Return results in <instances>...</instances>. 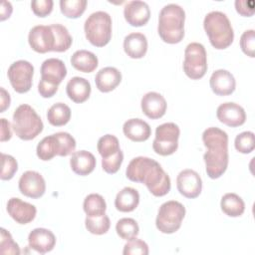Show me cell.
Wrapping results in <instances>:
<instances>
[{"instance_id": "32", "label": "cell", "mask_w": 255, "mask_h": 255, "mask_svg": "<svg viewBox=\"0 0 255 255\" xmlns=\"http://www.w3.org/2000/svg\"><path fill=\"white\" fill-rule=\"evenodd\" d=\"M55 36V45L53 52H65L70 49L73 39L68 29L61 24L50 25Z\"/></svg>"}, {"instance_id": "4", "label": "cell", "mask_w": 255, "mask_h": 255, "mask_svg": "<svg viewBox=\"0 0 255 255\" xmlns=\"http://www.w3.org/2000/svg\"><path fill=\"white\" fill-rule=\"evenodd\" d=\"M204 30L210 44L217 50L228 48L234 40V32L231 23L221 11H211L203 20Z\"/></svg>"}, {"instance_id": "12", "label": "cell", "mask_w": 255, "mask_h": 255, "mask_svg": "<svg viewBox=\"0 0 255 255\" xmlns=\"http://www.w3.org/2000/svg\"><path fill=\"white\" fill-rule=\"evenodd\" d=\"M176 186L181 195L186 198H196L202 190L200 175L193 169H183L176 177Z\"/></svg>"}, {"instance_id": "48", "label": "cell", "mask_w": 255, "mask_h": 255, "mask_svg": "<svg viewBox=\"0 0 255 255\" xmlns=\"http://www.w3.org/2000/svg\"><path fill=\"white\" fill-rule=\"evenodd\" d=\"M12 11H13V8H12V5L9 1H2L1 3V9H0V19L1 21H4L6 20L7 18H9L12 14Z\"/></svg>"}, {"instance_id": "47", "label": "cell", "mask_w": 255, "mask_h": 255, "mask_svg": "<svg viewBox=\"0 0 255 255\" xmlns=\"http://www.w3.org/2000/svg\"><path fill=\"white\" fill-rule=\"evenodd\" d=\"M0 105H1V109H0V112L3 113L5 112L6 109L9 108L10 106V103H11V99H10V95L9 93L4 89V88H0Z\"/></svg>"}, {"instance_id": "44", "label": "cell", "mask_w": 255, "mask_h": 255, "mask_svg": "<svg viewBox=\"0 0 255 255\" xmlns=\"http://www.w3.org/2000/svg\"><path fill=\"white\" fill-rule=\"evenodd\" d=\"M54 2L52 0H33L31 8L33 13L38 17H46L53 10Z\"/></svg>"}, {"instance_id": "34", "label": "cell", "mask_w": 255, "mask_h": 255, "mask_svg": "<svg viewBox=\"0 0 255 255\" xmlns=\"http://www.w3.org/2000/svg\"><path fill=\"white\" fill-rule=\"evenodd\" d=\"M87 230L95 235H103L107 233L111 226V221L108 215L103 214L100 216H87L85 220Z\"/></svg>"}, {"instance_id": "28", "label": "cell", "mask_w": 255, "mask_h": 255, "mask_svg": "<svg viewBox=\"0 0 255 255\" xmlns=\"http://www.w3.org/2000/svg\"><path fill=\"white\" fill-rule=\"evenodd\" d=\"M37 156L44 161L52 159L61 153V144L56 133L45 136L37 145Z\"/></svg>"}, {"instance_id": "6", "label": "cell", "mask_w": 255, "mask_h": 255, "mask_svg": "<svg viewBox=\"0 0 255 255\" xmlns=\"http://www.w3.org/2000/svg\"><path fill=\"white\" fill-rule=\"evenodd\" d=\"M87 40L96 47L106 46L112 38V18L105 11L92 13L84 24Z\"/></svg>"}, {"instance_id": "8", "label": "cell", "mask_w": 255, "mask_h": 255, "mask_svg": "<svg viewBox=\"0 0 255 255\" xmlns=\"http://www.w3.org/2000/svg\"><path fill=\"white\" fill-rule=\"evenodd\" d=\"M183 71L191 80H199L206 74L207 56L202 44L192 42L186 46L184 51Z\"/></svg>"}, {"instance_id": "46", "label": "cell", "mask_w": 255, "mask_h": 255, "mask_svg": "<svg viewBox=\"0 0 255 255\" xmlns=\"http://www.w3.org/2000/svg\"><path fill=\"white\" fill-rule=\"evenodd\" d=\"M12 136V132H11V128H10V123L2 118L1 119V136H0V140L3 141H7L11 138Z\"/></svg>"}, {"instance_id": "5", "label": "cell", "mask_w": 255, "mask_h": 255, "mask_svg": "<svg viewBox=\"0 0 255 255\" xmlns=\"http://www.w3.org/2000/svg\"><path fill=\"white\" fill-rule=\"evenodd\" d=\"M12 128L19 138L31 140L42 132L44 125L36 111L31 106L23 104L14 111Z\"/></svg>"}, {"instance_id": "45", "label": "cell", "mask_w": 255, "mask_h": 255, "mask_svg": "<svg viewBox=\"0 0 255 255\" xmlns=\"http://www.w3.org/2000/svg\"><path fill=\"white\" fill-rule=\"evenodd\" d=\"M235 9L240 15L250 17L254 14V2L247 0H236Z\"/></svg>"}, {"instance_id": "36", "label": "cell", "mask_w": 255, "mask_h": 255, "mask_svg": "<svg viewBox=\"0 0 255 255\" xmlns=\"http://www.w3.org/2000/svg\"><path fill=\"white\" fill-rule=\"evenodd\" d=\"M87 3V0H61L60 9L67 18L76 19L85 12Z\"/></svg>"}, {"instance_id": "18", "label": "cell", "mask_w": 255, "mask_h": 255, "mask_svg": "<svg viewBox=\"0 0 255 255\" xmlns=\"http://www.w3.org/2000/svg\"><path fill=\"white\" fill-rule=\"evenodd\" d=\"M29 247L40 254L52 251L56 244V236L46 228H35L28 235Z\"/></svg>"}, {"instance_id": "38", "label": "cell", "mask_w": 255, "mask_h": 255, "mask_svg": "<svg viewBox=\"0 0 255 255\" xmlns=\"http://www.w3.org/2000/svg\"><path fill=\"white\" fill-rule=\"evenodd\" d=\"M19 245L14 241L9 231L4 228L0 229V253L1 254H20Z\"/></svg>"}, {"instance_id": "9", "label": "cell", "mask_w": 255, "mask_h": 255, "mask_svg": "<svg viewBox=\"0 0 255 255\" xmlns=\"http://www.w3.org/2000/svg\"><path fill=\"white\" fill-rule=\"evenodd\" d=\"M180 129L174 123H164L155 129L152 148L155 153L166 156L174 153L178 147Z\"/></svg>"}, {"instance_id": "3", "label": "cell", "mask_w": 255, "mask_h": 255, "mask_svg": "<svg viewBox=\"0 0 255 255\" xmlns=\"http://www.w3.org/2000/svg\"><path fill=\"white\" fill-rule=\"evenodd\" d=\"M185 12L177 4H167L159 12L157 32L161 40L167 44L181 42L184 37Z\"/></svg>"}, {"instance_id": "41", "label": "cell", "mask_w": 255, "mask_h": 255, "mask_svg": "<svg viewBox=\"0 0 255 255\" xmlns=\"http://www.w3.org/2000/svg\"><path fill=\"white\" fill-rule=\"evenodd\" d=\"M124 160V152L120 149L117 153L113 154L110 157L102 159V167L103 169L110 174H114L119 171Z\"/></svg>"}, {"instance_id": "14", "label": "cell", "mask_w": 255, "mask_h": 255, "mask_svg": "<svg viewBox=\"0 0 255 255\" xmlns=\"http://www.w3.org/2000/svg\"><path fill=\"white\" fill-rule=\"evenodd\" d=\"M40 72V81L55 87H59V85L67 76V68L64 62L57 58H50L45 60L41 65Z\"/></svg>"}, {"instance_id": "17", "label": "cell", "mask_w": 255, "mask_h": 255, "mask_svg": "<svg viewBox=\"0 0 255 255\" xmlns=\"http://www.w3.org/2000/svg\"><path fill=\"white\" fill-rule=\"evenodd\" d=\"M126 21L133 27L145 25L150 18V9L147 3L139 0L129 1L124 8Z\"/></svg>"}, {"instance_id": "25", "label": "cell", "mask_w": 255, "mask_h": 255, "mask_svg": "<svg viewBox=\"0 0 255 255\" xmlns=\"http://www.w3.org/2000/svg\"><path fill=\"white\" fill-rule=\"evenodd\" d=\"M124 50L132 59H140L145 56L147 51V40L142 33L133 32L125 37Z\"/></svg>"}, {"instance_id": "31", "label": "cell", "mask_w": 255, "mask_h": 255, "mask_svg": "<svg viewBox=\"0 0 255 255\" xmlns=\"http://www.w3.org/2000/svg\"><path fill=\"white\" fill-rule=\"evenodd\" d=\"M83 208L87 216H100L105 214L107 203L104 197L98 193H91L84 199Z\"/></svg>"}, {"instance_id": "11", "label": "cell", "mask_w": 255, "mask_h": 255, "mask_svg": "<svg viewBox=\"0 0 255 255\" xmlns=\"http://www.w3.org/2000/svg\"><path fill=\"white\" fill-rule=\"evenodd\" d=\"M30 47L37 53L51 52L55 45V36L51 26L37 25L33 27L28 35Z\"/></svg>"}, {"instance_id": "13", "label": "cell", "mask_w": 255, "mask_h": 255, "mask_svg": "<svg viewBox=\"0 0 255 255\" xmlns=\"http://www.w3.org/2000/svg\"><path fill=\"white\" fill-rule=\"evenodd\" d=\"M20 192L30 198H39L46 191V182L44 177L37 171H25L18 182Z\"/></svg>"}, {"instance_id": "20", "label": "cell", "mask_w": 255, "mask_h": 255, "mask_svg": "<svg viewBox=\"0 0 255 255\" xmlns=\"http://www.w3.org/2000/svg\"><path fill=\"white\" fill-rule=\"evenodd\" d=\"M209 84L212 92L217 96H229L235 91L236 87L233 75L223 69L216 70L212 73Z\"/></svg>"}, {"instance_id": "26", "label": "cell", "mask_w": 255, "mask_h": 255, "mask_svg": "<svg viewBox=\"0 0 255 255\" xmlns=\"http://www.w3.org/2000/svg\"><path fill=\"white\" fill-rule=\"evenodd\" d=\"M139 203V193L136 189L127 186L118 192L115 206L121 212H131Z\"/></svg>"}, {"instance_id": "16", "label": "cell", "mask_w": 255, "mask_h": 255, "mask_svg": "<svg viewBox=\"0 0 255 255\" xmlns=\"http://www.w3.org/2000/svg\"><path fill=\"white\" fill-rule=\"evenodd\" d=\"M7 212L11 218L19 224H28L36 217L35 205L23 201L18 197H12L7 202Z\"/></svg>"}, {"instance_id": "21", "label": "cell", "mask_w": 255, "mask_h": 255, "mask_svg": "<svg viewBox=\"0 0 255 255\" xmlns=\"http://www.w3.org/2000/svg\"><path fill=\"white\" fill-rule=\"evenodd\" d=\"M97 160L94 154L87 150H78L72 153L70 165L72 170L78 175H88L94 171Z\"/></svg>"}, {"instance_id": "15", "label": "cell", "mask_w": 255, "mask_h": 255, "mask_svg": "<svg viewBox=\"0 0 255 255\" xmlns=\"http://www.w3.org/2000/svg\"><path fill=\"white\" fill-rule=\"evenodd\" d=\"M216 117L220 123L231 128L242 126L246 121L244 109L240 105L232 102L221 104L217 108Z\"/></svg>"}, {"instance_id": "2", "label": "cell", "mask_w": 255, "mask_h": 255, "mask_svg": "<svg viewBox=\"0 0 255 255\" xmlns=\"http://www.w3.org/2000/svg\"><path fill=\"white\" fill-rule=\"evenodd\" d=\"M202 141L207 148L203 154L207 175L219 178L228 166V135L216 127L207 128L202 133Z\"/></svg>"}, {"instance_id": "23", "label": "cell", "mask_w": 255, "mask_h": 255, "mask_svg": "<svg viewBox=\"0 0 255 255\" xmlns=\"http://www.w3.org/2000/svg\"><path fill=\"white\" fill-rule=\"evenodd\" d=\"M122 81L121 72L115 67H105L101 69L96 77L95 83L99 91L109 93L115 90Z\"/></svg>"}, {"instance_id": "37", "label": "cell", "mask_w": 255, "mask_h": 255, "mask_svg": "<svg viewBox=\"0 0 255 255\" xmlns=\"http://www.w3.org/2000/svg\"><path fill=\"white\" fill-rule=\"evenodd\" d=\"M234 145L241 153H250L255 148V136L252 131H243L236 135Z\"/></svg>"}, {"instance_id": "33", "label": "cell", "mask_w": 255, "mask_h": 255, "mask_svg": "<svg viewBox=\"0 0 255 255\" xmlns=\"http://www.w3.org/2000/svg\"><path fill=\"white\" fill-rule=\"evenodd\" d=\"M98 151L103 158H107L117 153L120 148V141L114 134H105L99 138L97 144Z\"/></svg>"}, {"instance_id": "43", "label": "cell", "mask_w": 255, "mask_h": 255, "mask_svg": "<svg viewBox=\"0 0 255 255\" xmlns=\"http://www.w3.org/2000/svg\"><path fill=\"white\" fill-rule=\"evenodd\" d=\"M56 135L58 136L61 144L60 156H67L75 151L76 140L69 132L59 131V132H56Z\"/></svg>"}, {"instance_id": "27", "label": "cell", "mask_w": 255, "mask_h": 255, "mask_svg": "<svg viewBox=\"0 0 255 255\" xmlns=\"http://www.w3.org/2000/svg\"><path fill=\"white\" fill-rule=\"evenodd\" d=\"M72 66L83 73H92L99 65L98 57L87 50H78L71 57Z\"/></svg>"}, {"instance_id": "10", "label": "cell", "mask_w": 255, "mask_h": 255, "mask_svg": "<svg viewBox=\"0 0 255 255\" xmlns=\"http://www.w3.org/2000/svg\"><path fill=\"white\" fill-rule=\"evenodd\" d=\"M34 75L33 65L25 60H19L10 65L7 76L15 92L24 94L30 91Z\"/></svg>"}, {"instance_id": "40", "label": "cell", "mask_w": 255, "mask_h": 255, "mask_svg": "<svg viewBox=\"0 0 255 255\" xmlns=\"http://www.w3.org/2000/svg\"><path fill=\"white\" fill-rule=\"evenodd\" d=\"M148 253V245L143 240L137 238L128 240L123 250L124 255H147Z\"/></svg>"}, {"instance_id": "22", "label": "cell", "mask_w": 255, "mask_h": 255, "mask_svg": "<svg viewBox=\"0 0 255 255\" xmlns=\"http://www.w3.org/2000/svg\"><path fill=\"white\" fill-rule=\"evenodd\" d=\"M124 134L132 141H145L151 134L149 125L141 119H129L123 126Z\"/></svg>"}, {"instance_id": "19", "label": "cell", "mask_w": 255, "mask_h": 255, "mask_svg": "<svg viewBox=\"0 0 255 255\" xmlns=\"http://www.w3.org/2000/svg\"><path fill=\"white\" fill-rule=\"evenodd\" d=\"M142 113L151 120H156L164 116L167 108V104L162 95L156 92H148L142 98L140 102Z\"/></svg>"}, {"instance_id": "7", "label": "cell", "mask_w": 255, "mask_h": 255, "mask_svg": "<svg viewBox=\"0 0 255 255\" xmlns=\"http://www.w3.org/2000/svg\"><path fill=\"white\" fill-rule=\"evenodd\" d=\"M185 216V207L176 200H169L162 203L158 209L155 219L156 228L164 234L176 232Z\"/></svg>"}, {"instance_id": "24", "label": "cell", "mask_w": 255, "mask_h": 255, "mask_svg": "<svg viewBox=\"0 0 255 255\" xmlns=\"http://www.w3.org/2000/svg\"><path fill=\"white\" fill-rule=\"evenodd\" d=\"M91 91L90 82L82 77H73L66 86L69 99L77 104L86 102L91 95Z\"/></svg>"}, {"instance_id": "30", "label": "cell", "mask_w": 255, "mask_h": 255, "mask_svg": "<svg viewBox=\"0 0 255 255\" xmlns=\"http://www.w3.org/2000/svg\"><path fill=\"white\" fill-rule=\"evenodd\" d=\"M71 109L64 103L54 104L47 112V120L54 127H62L69 123Z\"/></svg>"}, {"instance_id": "29", "label": "cell", "mask_w": 255, "mask_h": 255, "mask_svg": "<svg viewBox=\"0 0 255 255\" xmlns=\"http://www.w3.org/2000/svg\"><path fill=\"white\" fill-rule=\"evenodd\" d=\"M221 210L230 217L241 216L245 210V203L243 199L236 193H226L222 196L220 201Z\"/></svg>"}, {"instance_id": "39", "label": "cell", "mask_w": 255, "mask_h": 255, "mask_svg": "<svg viewBox=\"0 0 255 255\" xmlns=\"http://www.w3.org/2000/svg\"><path fill=\"white\" fill-rule=\"evenodd\" d=\"M1 161H2V169L0 177L2 180H10L13 178L14 174L18 169L17 160L10 154L1 153Z\"/></svg>"}, {"instance_id": "35", "label": "cell", "mask_w": 255, "mask_h": 255, "mask_svg": "<svg viewBox=\"0 0 255 255\" xmlns=\"http://www.w3.org/2000/svg\"><path fill=\"white\" fill-rule=\"evenodd\" d=\"M116 231L122 239L130 240L138 235L139 227L134 219L125 217L117 222Z\"/></svg>"}, {"instance_id": "1", "label": "cell", "mask_w": 255, "mask_h": 255, "mask_svg": "<svg viewBox=\"0 0 255 255\" xmlns=\"http://www.w3.org/2000/svg\"><path fill=\"white\" fill-rule=\"evenodd\" d=\"M126 175L130 181L145 184L148 191L157 197L167 194L171 187L170 178L160 164L146 156L132 158L127 167Z\"/></svg>"}, {"instance_id": "42", "label": "cell", "mask_w": 255, "mask_h": 255, "mask_svg": "<svg viewBox=\"0 0 255 255\" xmlns=\"http://www.w3.org/2000/svg\"><path fill=\"white\" fill-rule=\"evenodd\" d=\"M240 47L243 53L251 58L255 57V32L246 30L240 37Z\"/></svg>"}]
</instances>
